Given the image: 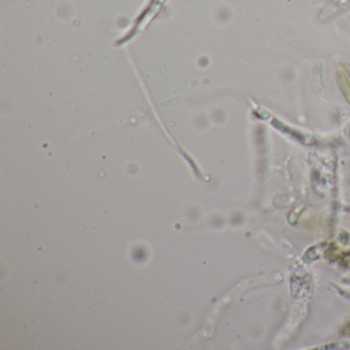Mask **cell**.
Wrapping results in <instances>:
<instances>
[{"mask_svg": "<svg viewBox=\"0 0 350 350\" xmlns=\"http://www.w3.org/2000/svg\"><path fill=\"white\" fill-rule=\"evenodd\" d=\"M338 83L342 93L350 104V66L342 65L338 70Z\"/></svg>", "mask_w": 350, "mask_h": 350, "instance_id": "6da1fadb", "label": "cell"}]
</instances>
